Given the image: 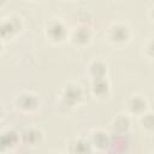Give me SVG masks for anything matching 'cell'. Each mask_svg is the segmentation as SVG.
<instances>
[{
	"mask_svg": "<svg viewBox=\"0 0 154 154\" xmlns=\"http://www.w3.org/2000/svg\"><path fill=\"white\" fill-rule=\"evenodd\" d=\"M55 154H59V153H55Z\"/></svg>",
	"mask_w": 154,
	"mask_h": 154,
	"instance_id": "obj_13",
	"label": "cell"
},
{
	"mask_svg": "<svg viewBox=\"0 0 154 154\" xmlns=\"http://www.w3.org/2000/svg\"><path fill=\"white\" fill-rule=\"evenodd\" d=\"M108 36H109L111 41H113L116 43H122V42L128 41V38L130 36V31H129V28L125 24L117 23V24H113L109 28Z\"/></svg>",
	"mask_w": 154,
	"mask_h": 154,
	"instance_id": "obj_1",
	"label": "cell"
},
{
	"mask_svg": "<svg viewBox=\"0 0 154 154\" xmlns=\"http://www.w3.org/2000/svg\"><path fill=\"white\" fill-rule=\"evenodd\" d=\"M71 153L72 154H89L90 153V143L83 138L75 140L71 143Z\"/></svg>",
	"mask_w": 154,
	"mask_h": 154,
	"instance_id": "obj_7",
	"label": "cell"
},
{
	"mask_svg": "<svg viewBox=\"0 0 154 154\" xmlns=\"http://www.w3.org/2000/svg\"><path fill=\"white\" fill-rule=\"evenodd\" d=\"M99 70L105 71V65L101 64L100 61H94V63L90 65V72H93L94 79H99V76H97V71H99Z\"/></svg>",
	"mask_w": 154,
	"mask_h": 154,
	"instance_id": "obj_12",
	"label": "cell"
},
{
	"mask_svg": "<svg viewBox=\"0 0 154 154\" xmlns=\"http://www.w3.org/2000/svg\"><path fill=\"white\" fill-rule=\"evenodd\" d=\"M23 137L25 138V142L26 143H30V144H35L34 140L36 142H40V138H41V132L38 130H35V129H28L23 132Z\"/></svg>",
	"mask_w": 154,
	"mask_h": 154,
	"instance_id": "obj_8",
	"label": "cell"
},
{
	"mask_svg": "<svg viewBox=\"0 0 154 154\" xmlns=\"http://www.w3.org/2000/svg\"><path fill=\"white\" fill-rule=\"evenodd\" d=\"M93 142L96 147L99 148H105L108 143V140H107V136L105 132L102 131H95L93 134Z\"/></svg>",
	"mask_w": 154,
	"mask_h": 154,
	"instance_id": "obj_10",
	"label": "cell"
},
{
	"mask_svg": "<svg viewBox=\"0 0 154 154\" xmlns=\"http://www.w3.org/2000/svg\"><path fill=\"white\" fill-rule=\"evenodd\" d=\"M128 107L129 109L132 112V113H136V114H141L146 111V107H147V102L144 99H142L141 96H132L129 102H128Z\"/></svg>",
	"mask_w": 154,
	"mask_h": 154,
	"instance_id": "obj_5",
	"label": "cell"
},
{
	"mask_svg": "<svg viewBox=\"0 0 154 154\" xmlns=\"http://www.w3.org/2000/svg\"><path fill=\"white\" fill-rule=\"evenodd\" d=\"M17 102H18V106L22 109H24V111L35 109L36 106H37V99L35 97V95L29 94V93H25V94L19 95Z\"/></svg>",
	"mask_w": 154,
	"mask_h": 154,
	"instance_id": "obj_3",
	"label": "cell"
},
{
	"mask_svg": "<svg viewBox=\"0 0 154 154\" xmlns=\"http://www.w3.org/2000/svg\"><path fill=\"white\" fill-rule=\"evenodd\" d=\"M90 38V30L88 26H78L72 32V41L75 43H85Z\"/></svg>",
	"mask_w": 154,
	"mask_h": 154,
	"instance_id": "obj_6",
	"label": "cell"
},
{
	"mask_svg": "<svg viewBox=\"0 0 154 154\" xmlns=\"http://www.w3.org/2000/svg\"><path fill=\"white\" fill-rule=\"evenodd\" d=\"M108 89V84L103 78H99V79H94L93 83V90L95 94L97 95H103L105 93H107Z\"/></svg>",
	"mask_w": 154,
	"mask_h": 154,
	"instance_id": "obj_9",
	"label": "cell"
},
{
	"mask_svg": "<svg viewBox=\"0 0 154 154\" xmlns=\"http://www.w3.org/2000/svg\"><path fill=\"white\" fill-rule=\"evenodd\" d=\"M16 134L12 131H6L4 134L0 135V147L1 148H7L10 146H13L12 143H14L16 141H11V138H16Z\"/></svg>",
	"mask_w": 154,
	"mask_h": 154,
	"instance_id": "obj_11",
	"label": "cell"
},
{
	"mask_svg": "<svg viewBox=\"0 0 154 154\" xmlns=\"http://www.w3.org/2000/svg\"><path fill=\"white\" fill-rule=\"evenodd\" d=\"M66 30L64 24L58 20V19H53L49 22V24L47 25V35H49L51 40L53 41H60L65 37Z\"/></svg>",
	"mask_w": 154,
	"mask_h": 154,
	"instance_id": "obj_2",
	"label": "cell"
},
{
	"mask_svg": "<svg viewBox=\"0 0 154 154\" xmlns=\"http://www.w3.org/2000/svg\"><path fill=\"white\" fill-rule=\"evenodd\" d=\"M82 96V91H81V88L78 85H67L64 90V100L69 103H75L77 102Z\"/></svg>",
	"mask_w": 154,
	"mask_h": 154,
	"instance_id": "obj_4",
	"label": "cell"
}]
</instances>
